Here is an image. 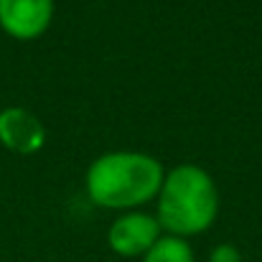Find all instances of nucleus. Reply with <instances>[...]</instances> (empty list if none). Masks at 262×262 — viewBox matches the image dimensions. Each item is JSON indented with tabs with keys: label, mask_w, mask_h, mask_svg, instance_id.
<instances>
[{
	"label": "nucleus",
	"mask_w": 262,
	"mask_h": 262,
	"mask_svg": "<svg viewBox=\"0 0 262 262\" xmlns=\"http://www.w3.org/2000/svg\"><path fill=\"white\" fill-rule=\"evenodd\" d=\"M219 211V193L211 176L199 166H178L163 178L158 193V224L173 237L206 232Z\"/></svg>",
	"instance_id": "obj_2"
},
{
	"label": "nucleus",
	"mask_w": 262,
	"mask_h": 262,
	"mask_svg": "<svg viewBox=\"0 0 262 262\" xmlns=\"http://www.w3.org/2000/svg\"><path fill=\"white\" fill-rule=\"evenodd\" d=\"M143 262H193V252H191L186 239L168 234V237H161L145 252Z\"/></svg>",
	"instance_id": "obj_6"
},
{
	"label": "nucleus",
	"mask_w": 262,
	"mask_h": 262,
	"mask_svg": "<svg viewBox=\"0 0 262 262\" xmlns=\"http://www.w3.org/2000/svg\"><path fill=\"white\" fill-rule=\"evenodd\" d=\"M163 166L145 153H107L87 171V191L104 209H130L161 193Z\"/></svg>",
	"instance_id": "obj_1"
},
{
	"label": "nucleus",
	"mask_w": 262,
	"mask_h": 262,
	"mask_svg": "<svg viewBox=\"0 0 262 262\" xmlns=\"http://www.w3.org/2000/svg\"><path fill=\"white\" fill-rule=\"evenodd\" d=\"M209 262H242V255L234 245H216L211 250V257Z\"/></svg>",
	"instance_id": "obj_7"
},
{
	"label": "nucleus",
	"mask_w": 262,
	"mask_h": 262,
	"mask_svg": "<svg viewBox=\"0 0 262 262\" xmlns=\"http://www.w3.org/2000/svg\"><path fill=\"white\" fill-rule=\"evenodd\" d=\"M54 18V0H0V26L13 38L41 36Z\"/></svg>",
	"instance_id": "obj_4"
},
{
	"label": "nucleus",
	"mask_w": 262,
	"mask_h": 262,
	"mask_svg": "<svg viewBox=\"0 0 262 262\" xmlns=\"http://www.w3.org/2000/svg\"><path fill=\"white\" fill-rule=\"evenodd\" d=\"M46 130L41 120L26 107H5L0 112V143L20 156L36 153L43 148Z\"/></svg>",
	"instance_id": "obj_5"
},
{
	"label": "nucleus",
	"mask_w": 262,
	"mask_h": 262,
	"mask_svg": "<svg viewBox=\"0 0 262 262\" xmlns=\"http://www.w3.org/2000/svg\"><path fill=\"white\" fill-rule=\"evenodd\" d=\"M107 239L112 252L120 257H138V255L145 257V252L161 239V224L150 214L130 211L122 214L117 222H112Z\"/></svg>",
	"instance_id": "obj_3"
}]
</instances>
